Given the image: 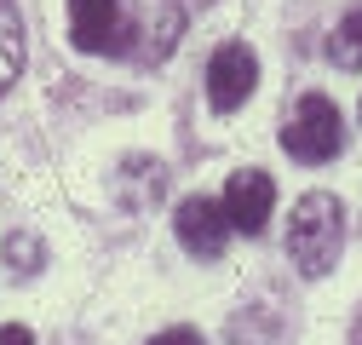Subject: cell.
Here are the masks:
<instances>
[{
  "label": "cell",
  "instance_id": "10",
  "mask_svg": "<svg viewBox=\"0 0 362 345\" xmlns=\"http://www.w3.org/2000/svg\"><path fill=\"white\" fill-rule=\"evenodd\" d=\"M150 345H202V334H196V328H167V334H156Z\"/></svg>",
  "mask_w": 362,
  "mask_h": 345
},
{
  "label": "cell",
  "instance_id": "1",
  "mask_svg": "<svg viewBox=\"0 0 362 345\" xmlns=\"http://www.w3.org/2000/svg\"><path fill=\"white\" fill-rule=\"evenodd\" d=\"M339 247H345V207L328 190H310L293 201V219H288V259L305 276H328L339 265Z\"/></svg>",
  "mask_w": 362,
  "mask_h": 345
},
{
  "label": "cell",
  "instance_id": "4",
  "mask_svg": "<svg viewBox=\"0 0 362 345\" xmlns=\"http://www.w3.org/2000/svg\"><path fill=\"white\" fill-rule=\"evenodd\" d=\"M253 81H259V58L242 47V40H224V47L207 58V104L218 115H230L253 98Z\"/></svg>",
  "mask_w": 362,
  "mask_h": 345
},
{
  "label": "cell",
  "instance_id": "11",
  "mask_svg": "<svg viewBox=\"0 0 362 345\" xmlns=\"http://www.w3.org/2000/svg\"><path fill=\"white\" fill-rule=\"evenodd\" d=\"M0 345H35V334L18 328V322H6V328H0Z\"/></svg>",
  "mask_w": 362,
  "mask_h": 345
},
{
  "label": "cell",
  "instance_id": "6",
  "mask_svg": "<svg viewBox=\"0 0 362 345\" xmlns=\"http://www.w3.org/2000/svg\"><path fill=\"white\" fill-rule=\"evenodd\" d=\"M173 230L185 242V253H196V259H218L224 242H230V219H224V207L213 196H185L173 213Z\"/></svg>",
  "mask_w": 362,
  "mask_h": 345
},
{
  "label": "cell",
  "instance_id": "3",
  "mask_svg": "<svg viewBox=\"0 0 362 345\" xmlns=\"http://www.w3.org/2000/svg\"><path fill=\"white\" fill-rule=\"evenodd\" d=\"M132 0H69V40L81 52H132Z\"/></svg>",
  "mask_w": 362,
  "mask_h": 345
},
{
  "label": "cell",
  "instance_id": "9",
  "mask_svg": "<svg viewBox=\"0 0 362 345\" xmlns=\"http://www.w3.org/2000/svg\"><path fill=\"white\" fill-rule=\"evenodd\" d=\"M40 259H47V253H40V242H35L29 230H12V236H6V265H12V271L35 276V271H40Z\"/></svg>",
  "mask_w": 362,
  "mask_h": 345
},
{
  "label": "cell",
  "instance_id": "8",
  "mask_svg": "<svg viewBox=\"0 0 362 345\" xmlns=\"http://www.w3.org/2000/svg\"><path fill=\"white\" fill-rule=\"evenodd\" d=\"M328 52H334L339 69H362V6L339 18V29H334V40H328Z\"/></svg>",
  "mask_w": 362,
  "mask_h": 345
},
{
  "label": "cell",
  "instance_id": "5",
  "mask_svg": "<svg viewBox=\"0 0 362 345\" xmlns=\"http://www.w3.org/2000/svg\"><path fill=\"white\" fill-rule=\"evenodd\" d=\"M224 219H230V230H242V236H259L264 225H270V207H276V185H270V172H259V167H242V172H230V185H224Z\"/></svg>",
  "mask_w": 362,
  "mask_h": 345
},
{
  "label": "cell",
  "instance_id": "2",
  "mask_svg": "<svg viewBox=\"0 0 362 345\" xmlns=\"http://www.w3.org/2000/svg\"><path fill=\"white\" fill-rule=\"evenodd\" d=\"M339 144H345V115H339V104L322 98V93H305V98L293 104L288 127H282V150H288L293 161H305V167H322V161L339 156Z\"/></svg>",
  "mask_w": 362,
  "mask_h": 345
},
{
  "label": "cell",
  "instance_id": "7",
  "mask_svg": "<svg viewBox=\"0 0 362 345\" xmlns=\"http://www.w3.org/2000/svg\"><path fill=\"white\" fill-rule=\"evenodd\" d=\"M23 69V18H18V0H0V98Z\"/></svg>",
  "mask_w": 362,
  "mask_h": 345
}]
</instances>
